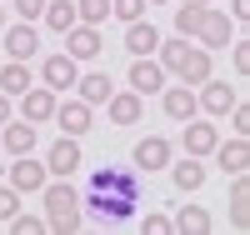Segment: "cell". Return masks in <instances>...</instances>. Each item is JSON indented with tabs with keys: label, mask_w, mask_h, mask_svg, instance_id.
I'll return each mask as SVG.
<instances>
[{
	"label": "cell",
	"mask_w": 250,
	"mask_h": 235,
	"mask_svg": "<svg viewBox=\"0 0 250 235\" xmlns=\"http://www.w3.org/2000/svg\"><path fill=\"white\" fill-rule=\"evenodd\" d=\"M85 205H90L95 225H125L135 215V205H140V175H130V170H120V165H100L90 175Z\"/></svg>",
	"instance_id": "obj_1"
},
{
	"label": "cell",
	"mask_w": 250,
	"mask_h": 235,
	"mask_svg": "<svg viewBox=\"0 0 250 235\" xmlns=\"http://www.w3.org/2000/svg\"><path fill=\"white\" fill-rule=\"evenodd\" d=\"M155 55H160V70L180 75L185 85H200V80H210V70H215L210 50H205V45H190L185 35H175V40H160V45H155Z\"/></svg>",
	"instance_id": "obj_2"
},
{
	"label": "cell",
	"mask_w": 250,
	"mask_h": 235,
	"mask_svg": "<svg viewBox=\"0 0 250 235\" xmlns=\"http://www.w3.org/2000/svg\"><path fill=\"white\" fill-rule=\"evenodd\" d=\"M45 190V225L55 230V235H75L80 230V190L75 185H40Z\"/></svg>",
	"instance_id": "obj_3"
},
{
	"label": "cell",
	"mask_w": 250,
	"mask_h": 235,
	"mask_svg": "<svg viewBox=\"0 0 250 235\" xmlns=\"http://www.w3.org/2000/svg\"><path fill=\"white\" fill-rule=\"evenodd\" d=\"M50 120H55L65 135H75V140H80V135H85L90 125H95V105H85V100H60Z\"/></svg>",
	"instance_id": "obj_4"
},
{
	"label": "cell",
	"mask_w": 250,
	"mask_h": 235,
	"mask_svg": "<svg viewBox=\"0 0 250 235\" xmlns=\"http://www.w3.org/2000/svg\"><path fill=\"white\" fill-rule=\"evenodd\" d=\"M230 35H235V25H230V15H220V10H210L205 5V15H200V30H195V40L205 50H220V45H230Z\"/></svg>",
	"instance_id": "obj_5"
},
{
	"label": "cell",
	"mask_w": 250,
	"mask_h": 235,
	"mask_svg": "<svg viewBox=\"0 0 250 235\" xmlns=\"http://www.w3.org/2000/svg\"><path fill=\"white\" fill-rule=\"evenodd\" d=\"M195 105H200V110L205 115H225V110H230V105H235V85H225V80H200V90H195Z\"/></svg>",
	"instance_id": "obj_6"
},
{
	"label": "cell",
	"mask_w": 250,
	"mask_h": 235,
	"mask_svg": "<svg viewBox=\"0 0 250 235\" xmlns=\"http://www.w3.org/2000/svg\"><path fill=\"white\" fill-rule=\"evenodd\" d=\"M55 90H50V85H30V90L25 95H20V120H30V125H45L50 115H55Z\"/></svg>",
	"instance_id": "obj_7"
},
{
	"label": "cell",
	"mask_w": 250,
	"mask_h": 235,
	"mask_svg": "<svg viewBox=\"0 0 250 235\" xmlns=\"http://www.w3.org/2000/svg\"><path fill=\"white\" fill-rule=\"evenodd\" d=\"M100 45H105V40H100V30H95V25H80V20H75V25L65 30V55L75 60V65H80V60H95V55H100Z\"/></svg>",
	"instance_id": "obj_8"
},
{
	"label": "cell",
	"mask_w": 250,
	"mask_h": 235,
	"mask_svg": "<svg viewBox=\"0 0 250 235\" xmlns=\"http://www.w3.org/2000/svg\"><path fill=\"white\" fill-rule=\"evenodd\" d=\"M35 140H40V130L30 120H5V125H0V150H5V155H30Z\"/></svg>",
	"instance_id": "obj_9"
},
{
	"label": "cell",
	"mask_w": 250,
	"mask_h": 235,
	"mask_svg": "<svg viewBox=\"0 0 250 235\" xmlns=\"http://www.w3.org/2000/svg\"><path fill=\"white\" fill-rule=\"evenodd\" d=\"M130 90H135V95H160V90H165V70H160V60L135 55V65H130Z\"/></svg>",
	"instance_id": "obj_10"
},
{
	"label": "cell",
	"mask_w": 250,
	"mask_h": 235,
	"mask_svg": "<svg viewBox=\"0 0 250 235\" xmlns=\"http://www.w3.org/2000/svg\"><path fill=\"white\" fill-rule=\"evenodd\" d=\"M45 170L60 175V180L75 175V170H80V140H75V135H60V140L50 145V155H45Z\"/></svg>",
	"instance_id": "obj_11"
},
{
	"label": "cell",
	"mask_w": 250,
	"mask_h": 235,
	"mask_svg": "<svg viewBox=\"0 0 250 235\" xmlns=\"http://www.w3.org/2000/svg\"><path fill=\"white\" fill-rule=\"evenodd\" d=\"M130 165H135V170H165V165H170V140H165V135H145V140L135 145Z\"/></svg>",
	"instance_id": "obj_12"
},
{
	"label": "cell",
	"mask_w": 250,
	"mask_h": 235,
	"mask_svg": "<svg viewBox=\"0 0 250 235\" xmlns=\"http://www.w3.org/2000/svg\"><path fill=\"white\" fill-rule=\"evenodd\" d=\"M215 145H220V130H215V125L210 120H185V150H190L195 160H205V155H210L215 150Z\"/></svg>",
	"instance_id": "obj_13"
},
{
	"label": "cell",
	"mask_w": 250,
	"mask_h": 235,
	"mask_svg": "<svg viewBox=\"0 0 250 235\" xmlns=\"http://www.w3.org/2000/svg\"><path fill=\"white\" fill-rule=\"evenodd\" d=\"M35 50H40V30L30 25V20H20V25L5 30V55L10 60H30Z\"/></svg>",
	"instance_id": "obj_14"
},
{
	"label": "cell",
	"mask_w": 250,
	"mask_h": 235,
	"mask_svg": "<svg viewBox=\"0 0 250 235\" xmlns=\"http://www.w3.org/2000/svg\"><path fill=\"white\" fill-rule=\"evenodd\" d=\"M145 95H135V90H110V100H105V110H110V125H140V105Z\"/></svg>",
	"instance_id": "obj_15"
},
{
	"label": "cell",
	"mask_w": 250,
	"mask_h": 235,
	"mask_svg": "<svg viewBox=\"0 0 250 235\" xmlns=\"http://www.w3.org/2000/svg\"><path fill=\"white\" fill-rule=\"evenodd\" d=\"M75 75H80V70H75L70 55H45V60H40V80H45L50 90H70Z\"/></svg>",
	"instance_id": "obj_16"
},
{
	"label": "cell",
	"mask_w": 250,
	"mask_h": 235,
	"mask_svg": "<svg viewBox=\"0 0 250 235\" xmlns=\"http://www.w3.org/2000/svg\"><path fill=\"white\" fill-rule=\"evenodd\" d=\"M210 155L220 160V170H230V175H240V170L250 165V135H240V140H220V145H215Z\"/></svg>",
	"instance_id": "obj_17"
},
{
	"label": "cell",
	"mask_w": 250,
	"mask_h": 235,
	"mask_svg": "<svg viewBox=\"0 0 250 235\" xmlns=\"http://www.w3.org/2000/svg\"><path fill=\"white\" fill-rule=\"evenodd\" d=\"M165 115H170V120H190V115H200V105H195V90H190V85H170V90H165Z\"/></svg>",
	"instance_id": "obj_18"
},
{
	"label": "cell",
	"mask_w": 250,
	"mask_h": 235,
	"mask_svg": "<svg viewBox=\"0 0 250 235\" xmlns=\"http://www.w3.org/2000/svg\"><path fill=\"white\" fill-rule=\"evenodd\" d=\"M45 175H50V170L40 165V160H30V155H15V165H10V185L15 190H40Z\"/></svg>",
	"instance_id": "obj_19"
},
{
	"label": "cell",
	"mask_w": 250,
	"mask_h": 235,
	"mask_svg": "<svg viewBox=\"0 0 250 235\" xmlns=\"http://www.w3.org/2000/svg\"><path fill=\"white\" fill-rule=\"evenodd\" d=\"M165 170H170V185H175V190H185V195H190V190H200V185H205V165H200L195 155H185V160L165 165Z\"/></svg>",
	"instance_id": "obj_20"
},
{
	"label": "cell",
	"mask_w": 250,
	"mask_h": 235,
	"mask_svg": "<svg viewBox=\"0 0 250 235\" xmlns=\"http://www.w3.org/2000/svg\"><path fill=\"white\" fill-rule=\"evenodd\" d=\"M155 45H160L155 25H145V20H130V25H125V50L130 55H155Z\"/></svg>",
	"instance_id": "obj_21"
},
{
	"label": "cell",
	"mask_w": 250,
	"mask_h": 235,
	"mask_svg": "<svg viewBox=\"0 0 250 235\" xmlns=\"http://www.w3.org/2000/svg\"><path fill=\"white\" fill-rule=\"evenodd\" d=\"M75 90H80V100H85V105H105L110 90H115V80L100 75V70H90V75H75Z\"/></svg>",
	"instance_id": "obj_22"
},
{
	"label": "cell",
	"mask_w": 250,
	"mask_h": 235,
	"mask_svg": "<svg viewBox=\"0 0 250 235\" xmlns=\"http://www.w3.org/2000/svg\"><path fill=\"white\" fill-rule=\"evenodd\" d=\"M230 225H235V230L250 225V180H245V170H240L235 185H230Z\"/></svg>",
	"instance_id": "obj_23"
},
{
	"label": "cell",
	"mask_w": 250,
	"mask_h": 235,
	"mask_svg": "<svg viewBox=\"0 0 250 235\" xmlns=\"http://www.w3.org/2000/svg\"><path fill=\"white\" fill-rule=\"evenodd\" d=\"M40 20L55 30V35H65L75 25V0H45V10H40Z\"/></svg>",
	"instance_id": "obj_24"
},
{
	"label": "cell",
	"mask_w": 250,
	"mask_h": 235,
	"mask_svg": "<svg viewBox=\"0 0 250 235\" xmlns=\"http://www.w3.org/2000/svg\"><path fill=\"white\" fill-rule=\"evenodd\" d=\"M30 70H25V60H5V70H0V90L5 95H25L30 90Z\"/></svg>",
	"instance_id": "obj_25"
},
{
	"label": "cell",
	"mask_w": 250,
	"mask_h": 235,
	"mask_svg": "<svg viewBox=\"0 0 250 235\" xmlns=\"http://www.w3.org/2000/svg\"><path fill=\"white\" fill-rule=\"evenodd\" d=\"M175 230L180 235H205V230H210V210H205V205H180Z\"/></svg>",
	"instance_id": "obj_26"
},
{
	"label": "cell",
	"mask_w": 250,
	"mask_h": 235,
	"mask_svg": "<svg viewBox=\"0 0 250 235\" xmlns=\"http://www.w3.org/2000/svg\"><path fill=\"white\" fill-rule=\"evenodd\" d=\"M75 20H80V25H100V20H110V0H75Z\"/></svg>",
	"instance_id": "obj_27"
},
{
	"label": "cell",
	"mask_w": 250,
	"mask_h": 235,
	"mask_svg": "<svg viewBox=\"0 0 250 235\" xmlns=\"http://www.w3.org/2000/svg\"><path fill=\"white\" fill-rule=\"evenodd\" d=\"M200 15H205V5H180L175 10V30L180 35H195L200 30Z\"/></svg>",
	"instance_id": "obj_28"
},
{
	"label": "cell",
	"mask_w": 250,
	"mask_h": 235,
	"mask_svg": "<svg viewBox=\"0 0 250 235\" xmlns=\"http://www.w3.org/2000/svg\"><path fill=\"white\" fill-rule=\"evenodd\" d=\"M110 15L130 25V20H140V15H145V0H110Z\"/></svg>",
	"instance_id": "obj_29"
},
{
	"label": "cell",
	"mask_w": 250,
	"mask_h": 235,
	"mask_svg": "<svg viewBox=\"0 0 250 235\" xmlns=\"http://www.w3.org/2000/svg\"><path fill=\"white\" fill-rule=\"evenodd\" d=\"M5 225H10L15 235H40V230H45V220H40V215H20V210H15Z\"/></svg>",
	"instance_id": "obj_30"
},
{
	"label": "cell",
	"mask_w": 250,
	"mask_h": 235,
	"mask_svg": "<svg viewBox=\"0 0 250 235\" xmlns=\"http://www.w3.org/2000/svg\"><path fill=\"white\" fill-rule=\"evenodd\" d=\"M15 210H20V190L15 185H0V220H10Z\"/></svg>",
	"instance_id": "obj_31"
},
{
	"label": "cell",
	"mask_w": 250,
	"mask_h": 235,
	"mask_svg": "<svg viewBox=\"0 0 250 235\" xmlns=\"http://www.w3.org/2000/svg\"><path fill=\"white\" fill-rule=\"evenodd\" d=\"M10 5H15V15H20V20H30V25H35L40 10H45V0H10Z\"/></svg>",
	"instance_id": "obj_32"
},
{
	"label": "cell",
	"mask_w": 250,
	"mask_h": 235,
	"mask_svg": "<svg viewBox=\"0 0 250 235\" xmlns=\"http://www.w3.org/2000/svg\"><path fill=\"white\" fill-rule=\"evenodd\" d=\"M140 230H145V235H165V230H170V220H165V215H145Z\"/></svg>",
	"instance_id": "obj_33"
},
{
	"label": "cell",
	"mask_w": 250,
	"mask_h": 235,
	"mask_svg": "<svg viewBox=\"0 0 250 235\" xmlns=\"http://www.w3.org/2000/svg\"><path fill=\"white\" fill-rule=\"evenodd\" d=\"M235 70L250 75V40H245V45H235Z\"/></svg>",
	"instance_id": "obj_34"
},
{
	"label": "cell",
	"mask_w": 250,
	"mask_h": 235,
	"mask_svg": "<svg viewBox=\"0 0 250 235\" xmlns=\"http://www.w3.org/2000/svg\"><path fill=\"white\" fill-rule=\"evenodd\" d=\"M230 15H235V20H245V25H250V0H230Z\"/></svg>",
	"instance_id": "obj_35"
},
{
	"label": "cell",
	"mask_w": 250,
	"mask_h": 235,
	"mask_svg": "<svg viewBox=\"0 0 250 235\" xmlns=\"http://www.w3.org/2000/svg\"><path fill=\"white\" fill-rule=\"evenodd\" d=\"M5 120H10V95L0 90V125H5Z\"/></svg>",
	"instance_id": "obj_36"
},
{
	"label": "cell",
	"mask_w": 250,
	"mask_h": 235,
	"mask_svg": "<svg viewBox=\"0 0 250 235\" xmlns=\"http://www.w3.org/2000/svg\"><path fill=\"white\" fill-rule=\"evenodd\" d=\"M180 5H210V0H180Z\"/></svg>",
	"instance_id": "obj_37"
},
{
	"label": "cell",
	"mask_w": 250,
	"mask_h": 235,
	"mask_svg": "<svg viewBox=\"0 0 250 235\" xmlns=\"http://www.w3.org/2000/svg\"><path fill=\"white\" fill-rule=\"evenodd\" d=\"M145 5H170V0H145Z\"/></svg>",
	"instance_id": "obj_38"
},
{
	"label": "cell",
	"mask_w": 250,
	"mask_h": 235,
	"mask_svg": "<svg viewBox=\"0 0 250 235\" xmlns=\"http://www.w3.org/2000/svg\"><path fill=\"white\" fill-rule=\"evenodd\" d=\"M0 30H5V5H0Z\"/></svg>",
	"instance_id": "obj_39"
}]
</instances>
